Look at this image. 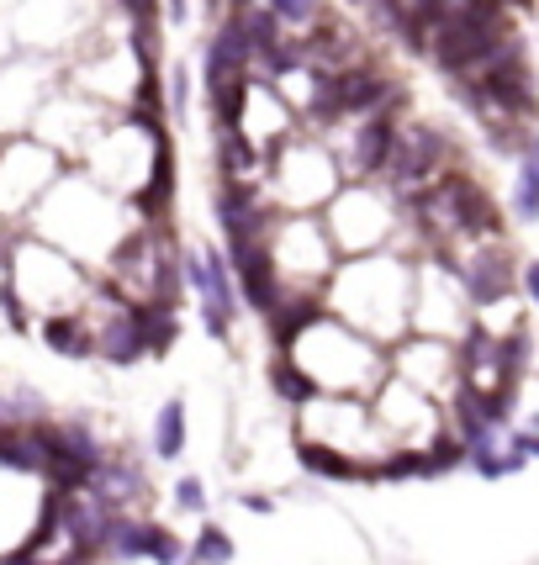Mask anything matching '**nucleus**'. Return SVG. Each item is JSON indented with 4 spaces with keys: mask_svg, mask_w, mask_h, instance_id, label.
Masks as SVG:
<instances>
[{
    "mask_svg": "<svg viewBox=\"0 0 539 565\" xmlns=\"http://www.w3.org/2000/svg\"><path fill=\"white\" fill-rule=\"evenodd\" d=\"M281 354H291V365L323 397H370L386 381V349L349 323H339L333 312H318L307 328H296L281 344Z\"/></svg>",
    "mask_w": 539,
    "mask_h": 565,
    "instance_id": "obj_1",
    "label": "nucleus"
},
{
    "mask_svg": "<svg viewBox=\"0 0 539 565\" xmlns=\"http://www.w3.org/2000/svg\"><path fill=\"white\" fill-rule=\"evenodd\" d=\"M323 307L355 333L386 344L392 333L407 328V312H413V275L386 254H360V259H349V265H333V275L323 280Z\"/></svg>",
    "mask_w": 539,
    "mask_h": 565,
    "instance_id": "obj_2",
    "label": "nucleus"
},
{
    "mask_svg": "<svg viewBox=\"0 0 539 565\" xmlns=\"http://www.w3.org/2000/svg\"><path fill=\"white\" fill-rule=\"evenodd\" d=\"M0 280L16 291V301L32 317H53V312H80V301L90 296V275L74 265V254H59L48 243L16 238V249H6Z\"/></svg>",
    "mask_w": 539,
    "mask_h": 565,
    "instance_id": "obj_3",
    "label": "nucleus"
},
{
    "mask_svg": "<svg viewBox=\"0 0 539 565\" xmlns=\"http://www.w3.org/2000/svg\"><path fill=\"white\" fill-rule=\"evenodd\" d=\"M344 185V169L333 159V148L323 138H286L281 148H270L265 159V191L281 196V206L307 212V206H328V196Z\"/></svg>",
    "mask_w": 539,
    "mask_h": 565,
    "instance_id": "obj_4",
    "label": "nucleus"
},
{
    "mask_svg": "<svg viewBox=\"0 0 539 565\" xmlns=\"http://www.w3.org/2000/svg\"><path fill=\"white\" fill-rule=\"evenodd\" d=\"M265 259L275 280H281L286 291H312L323 286V280L333 275V265H339V249H333V238L318 217H275L270 233H265Z\"/></svg>",
    "mask_w": 539,
    "mask_h": 565,
    "instance_id": "obj_5",
    "label": "nucleus"
},
{
    "mask_svg": "<svg viewBox=\"0 0 539 565\" xmlns=\"http://www.w3.org/2000/svg\"><path fill=\"white\" fill-rule=\"evenodd\" d=\"M180 280L196 296L201 328H207L217 344H228L244 301H238V286H233V270H228V259H222V249H212V243H185L180 249Z\"/></svg>",
    "mask_w": 539,
    "mask_h": 565,
    "instance_id": "obj_6",
    "label": "nucleus"
},
{
    "mask_svg": "<svg viewBox=\"0 0 539 565\" xmlns=\"http://www.w3.org/2000/svg\"><path fill=\"white\" fill-rule=\"evenodd\" d=\"M323 228L333 238V249L365 254L392 233V196L376 191V180H344L339 191L328 196V217Z\"/></svg>",
    "mask_w": 539,
    "mask_h": 565,
    "instance_id": "obj_7",
    "label": "nucleus"
},
{
    "mask_svg": "<svg viewBox=\"0 0 539 565\" xmlns=\"http://www.w3.org/2000/svg\"><path fill=\"white\" fill-rule=\"evenodd\" d=\"M59 180V154L37 138L0 143V217H22Z\"/></svg>",
    "mask_w": 539,
    "mask_h": 565,
    "instance_id": "obj_8",
    "label": "nucleus"
},
{
    "mask_svg": "<svg viewBox=\"0 0 539 565\" xmlns=\"http://www.w3.org/2000/svg\"><path fill=\"white\" fill-rule=\"evenodd\" d=\"M228 133H238L249 148H259V154H270V148H281L296 133V111L281 101V90H275L265 74H249L244 101H238V117H233Z\"/></svg>",
    "mask_w": 539,
    "mask_h": 565,
    "instance_id": "obj_9",
    "label": "nucleus"
},
{
    "mask_svg": "<svg viewBox=\"0 0 539 565\" xmlns=\"http://www.w3.org/2000/svg\"><path fill=\"white\" fill-rule=\"evenodd\" d=\"M53 354H64V360H96V344H90V328L80 312H53V317H37L32 328Z\"/></svg>",
    "mask_w": 539,
    "mask_h": 565,
    "instance_id": "obj_10",
    "label": "nucleus"
},
{
    "mask_svg": "<svg viewBox=\"0 0 539 565\" xmlns=\"http://www.w3.org/2000/svg\"><path fill=\"white\" fill-rule=\"evenodd\" d=\"M154 455L164 465H175L185 455V397H170L154 418Z\"/></svg>",
    "mask_w": 539,
    "mask_h": 565,
    "instance_id": "obj_11",
    "label": "nucleus"
},
{
    "mask_svg": "<svg viewBox=\"0 0 539 565\" xmlns=\"http://www.w3.org/2000/svg\"><path fill=\"white\" fill-rule=\"evenodd\" d=\"M270 386H275V397H281L291 412L302 407V402H312V397H323V391H318L302 370L291 365V354H281V349H275V360H270Z\"/></svg>",
    "mask_w": 539,
    "mask_h": 565,
    "instance_id": "obj_12",
    "label": "nucleus"
},
{
    "mask_svg": "<svg viewBox=\"0 0 539 565\" xmlns=\"http://www.w3.org/2000/svg\"><path fill=\"white\" fill-rule=\"evenodd\" d=\"M185 560H191V565H228L233 560V534L222 529V523L201 518V534H196L191 550H185Z\"/></svg>",
    "mask_w": 539,
    "mask_h": 565,
    "instance_id": "obj_13",
    "label": "nucleus"
},
{
    "mask_svg": "<svg viewBox=\"0 0 539 565\" xmlns=\"http://www.w3.org/2000/svg\"><path fill=\"white\" fill-rule=\"evenodd\" d=\"M265 6L281 16V27L291 32V37H302V32H312L328 16V0H265Z\"/></svg>",
    "mask_w": 539,
    "mask_h": 565,
    "instance_id": "obj_14",
    "label": "nucleus"
},
{
    "mask_svg": "<svg viewBox=\"0 0 539 565\" xmlns=\"http://www.w3.org/2000/svg\"><path fill=\"white\" fill-rule=\"evenodd\" d=\"M513 206H518V217L524 222H539V169H534V159H524V169H518Z\"/></svg>",
    "mask_w": 539,
    "mask_h": 565,
    "instance_id": "obj_15",
    "label": "nucleus"
},
{
    "mask_svg": "<svg viewBox=\"0 0 539 565\" xmlns=\"http://www.w3.org/2000/svg\"><path fill=\"white\" fill-rule=\"evenodd\" d=\"M148 560L154 565H185V544L164 529V523H154V534H148Z\"/></svg>",
    "mask_w": 539,
    "mask_h": 565,
    "instance_id": "obj_16",
    "label": "nucleus"
},
{
    "mask_svg": "<svg viewBox=\"0 0 539 565\" xmlns=\"http://www.w3.org/2000/svg\"><path fill=\"white\" fill-rule=\"evenodd\" d=\"M175 507L207 518V486H201V476H175Z\"/></svg>",
    "mask_w": 539,
    "mask_h": 565,
    "instance_id": "obj_17",
    "label": "nucleus"
},
{
    "mask_svg": "<svg viewBox=\"0 0 539 565\" xmlns=\"http://www.w3.org/2000/svg\"><path fill=\"white\" fill-rule=\"evenodd\" d=\"M164 106H170L175 122L191 117V74H185V69H170V96H164Z\"/></svg>",
    "mask_w": 539,
    "mask_h": 565,
    "instance_id": "obj_18",
    "label": "nucleus"
},
{
    "mask_svg": "<svg viewBox=\"0 0 539 565\" xmlns=\"http://www.w3.org/2000/svg\"><path fill=\"white\" fill-rule=\"evenodd\" d=\"M122 11L133 27H159V0H122Z\"/></svg>",
    "mask_w": 539,
    "mask_h": 565,
    "instance_id": "obj_19",
    "label": "nucleus"
},
{
    "mask_svg": "<svg viewBox=\"0 0 539 565\" xmlns=\"http://www.w3.org/2000/svg\"><path fill=\"white\" fill-rule=\"evenodd\" d=\"M159 16L170 27H185V22H191V0H159Z\"/></svg>",
    "mask_w": 539,
    "mask_h": 565,
    "instance_id": "obj_20",
    "label": "nucleus"
},
{
    "mask_svg": "<svg viewBox=\"0 0 539 565\" xmlns=\"http://www.w3.org/2000/svg\"><path fill=\"white\" fill-rule=\"evenodd\" d=\"M508 449H513V455H524V460H529V455L539 460V433H513Z\"/></svg>",
    "mask_w": 539,
    "mask_h": 565,
    "instance_id": "obj_21",
    "label": "nucleus"
},
{
    "mask_svg": "<svg viewBox=\"0 0 539 565\" xmlns=\"http://www.w3.org/2000/svg\"><path fill=\"white\" fill-rule=\"evenodd\" d=\"M238 502H244L249 513H275V497H259V492H244V497H238Z\"/></svg>",
    "mask_w": 539,
    "mask_h": 565,
    "instance_id": "obj_22",
    "label": "nucleus"
},
{
    "mask_svg": "<svg viewBox=\"0 0 539 565\" xmlns=\"http://www.w3.org/2000/svg\"><path fill=\"white\" fill-rule=\"evenodd\" d=\"M524 291L534 296V307H539V259H529V265H524Z\"/></svg>",
    "mask_w": 539,
    "mask_h": 565,
    "instance_id": "obj_23",
    "label": "nucleus"
},
{
    "mask_svg": "<svg viewBox=\"0 0 539 565\" xmlns=\"http://www.w3.org/2000/svg\"><path fill=\"white\" fill-rule=\"evenodd\" d=\"M529 159H534V169H539V138H534V148H529Z\"/></svg>",
    "mask_w": 539,
    "mask_h": 565,
    "instance_id": "obj_24",
    "label": "nucleus"
},
{
    "mask_svg": "<svg viewBox=\"0 0 539 565\" xmlns=\"http://www.w3.org/2000/svg\"><path fill=\"white\" fill-rule=\"evenodd\" d=\"M534 428H539V418H534Z\"/></svg>",
    "mask_w": 539,
    "mask_h": 565,
    "instance_id": "obj_25",
    "label": "nucleus"
}]
</instances>
